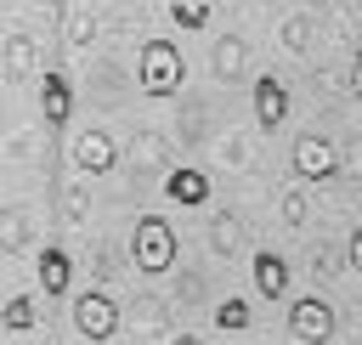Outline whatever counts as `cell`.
Here are the masks:
<instances>
[{
  "instance_id": "obj_11",
  "label": "cell",
  "mask_w": 362,
  "mask_h": 345,
  "mask_svg": "<svg viewBox=\"0 0 362 345\" xmlns=\"http://www.w3.org/2000/svg\"><path fill=\"white\" fill-rule=\"evenodd\" d=\"M164 198L181 204V209H204V204H209V175L192 170V164H175V170L164 175Z\"/></svg>"
},
{
  "instance_id": "obj_21",
  "label": "cell",
  "mask_w": 362,
  "mask_h": 345,
  "mask_svg": "<svg viewBox=\"0 0 362 345\" xmlns=\"http://www.w3.org/2000/svg\"><path fill=\"white\" fill-rule=\"evenodd\" d=\"M351 96H356V102H362V51H356V57H351Z\"/></svg>"
},
{
  "instance_id": "obj_4",
  "label": "cell",
  "mask_w": 362,
  "mask_h": 345,
  "mask_svg": "<svg viewBox=\"0 0 362 345\" xmlns=\"http://www.w3.org/2000/svg\"><path fill=\"white\" fill-rule=\"evenodd\" d=\"M334 328H339L334 300H322L317 288H311V294H300V300H288V334H294L300 345H328V339H334Z\"/></svg>"
},
{
  "instance_id": "obj_14",
  "label": "cell",
  "mask_w": 362,
  "mask_h": 345,
  "mask_svg": "<svg viewBox=\"0 0 362 345\" xmlns=\"http://www.w3.org/2000/svg\"><path fill=\"white\" fill-rule=\"evenodd\" d=\"M0 328H6V334H34V328H40V300H34V294H11V300L0 305Z\"/></svg>"
},
{
  "instance_id": "obj_16",
  "label": "cell",
  "mask_w": 362,
  "mask_h": 345,
  "mask_svg": "<svg viewBox=\"0 0 362 345\" xmlns=\"http://www.w3.org/2000/svg\"><path fill=\"white\" fill-rule=\"evenodd\" d=\"M170 23L187 28V34L209 28V0H170Z\"/></svg>"
},
{
  "instance_id": "obj_12",
  "label": "cell",
  "mask_w": 362,
  "mask_h": 345,
  "mask_svg": "<svg viewBox=\"0 0 362 345\" xmlns=\"http://www.w3.org/2000/svg\"><path fill=\"white\" fill-rule=\"evenodd\" d=\"M255 294L260 300H283L288 294V255H277V249H255Z\"/></svg>"
},
{
  "instance_id": "obj_5",
  "label": "cell",
  "mask_w": 362,
  "mask_h": 345,
  "mask_svg": "<svg viewBox=\"0 0 362 345\" xmlns=\"http://www.w3.org/2000/svg\"><path fill=\"white\" fill-rule=\"evenodd\" d=\"M74 328H79V339H90V345H107V339L119 334V300L102 294V288H85V294L74 300Z\"/></svg>"
},
{
  "instance_id": "obj_20",
  "label": "cell",
  "mask_w": 362,
  "mask_h": 345,
  "mask_svg": "<svg viewBox=\"0 0 362 345\" xmlns=\"http://www.w3.org/2000/svg\"><path fill=\"white\" fill-rule=\"evenodd\" d=\"M345 266H351V271H362V226H356V232H351V243H345Z\"/></svg>"
},
{
  "instance_id": "obj_7",
  "label": "cell",
  "mask_w": 362,
  "mask_h": 345,
  "mask_svg": "<svg viewBox=\"0 0 362 345\" xmlns=\"http://www.w3.org/2000/svg\"><path fill=\"white\" fill-rule=\"evenodd\" d=\"M0 74H6L11 85H23L28 74H45L40 45H34V34H28V28H11V34H6V45H0Z\"/></svg>"
},
{
  "instance_id": "obj_19",
  "label": "cell",
  "mask_w": 362,
  "mask_h": 345,
  "mask_svg": "<svg viewBox=\"0 0 362 345\" xmlns=\"http://www.w3.org/2000/svg\"><path fill=\"white\" fill-rule=\"evenodd\" d=\"M305 40H311V34H305V23H300V17H288V23H283V45H288V51H305Z\"/></svg>"
},
{
  "instance_id": "obj_13",
  "label": "cell",
  "mask_w": 362,
  "mask_h": 345,
  "mask_svg": "<svg viewBox=\"0 0 362 345\" xmlns=\"http://www.w3.org/2000/svg\"><path fill=\"white\" fill-rule=\"evenodd\" d=\"M209 68H215V79H243L249 74V40L243 34H221L215 40V51H209Z\"/></svg>"
},
{
  "instance_id": "obj_1",
  "label": "cell",
  "mask_w": 362,
  "mask_h": 345,
  "mask_svg": "<svg viewBox=\"0 0 362 345\" xmlns=\"http://www.w3.org/2000/svg\"><path fill=\"white\" fill-rule=\"evenodd\" d=\"M181 79H187V57H181V45H175L170 34L141 40V57H136V90L153 96V102H164V96L181 90Z\"/></svg>"
},
{
  "instance_id": "obj_22",
  "label": "cell",
  "mask_w": 362,
  "mask_h": 345,
  "mask_svg": "<svg viewBox=\"0 0 362 345\" xmlns=\"http://www.w3.org/2000/svg\"><path fill=\"white\" fill-rule=\"evenodd\" d=\"M170 345H204V339H198V334H181V339H170Z\"/></svg>"
},
{
  "instance_id": "obj_18",
  "label": "cell",
  "mask_w": 362,
  "mask_h": 345,
  "mask_svg": "<svg viewBox=\"0 0 362 345\" xmlns=\"http://www.w3.org/2000/svg\"><path fill=\"white\" fill-rule=\"evenodd\" d=\"M277 209H283V226H305V192H300V187H288V192L277 198Z\"/></svg>"
},
{
  "instance_id": "obj_2",
  "label": "cell",
  "mask_w": 362,
  "mask_h": 345,
  "mask_svg": "<svg viewBox=\"0 0 362 345\" xmlns=\"http://www.w3.org/2000/svg\"><path fill=\"white\" fill-rule=\"evenodd\" d=\"M175 255H181V243H175V226L153 209V215H141L136 221V238H130V260H136V271H147V277H164L170 266H175Z\"/></svg>"
},
{
  "instance_id": "obj_3",
  "label": "cell",
  "mask_w": 362,
  "mask_h": 345,
  "mask_svg": "<svg viewBox=\"0 0 362 345\" xmlns=\"http://www.w3.org/2000/svg\"><path fill=\"white\" fill-rule=\"evenodd\" d=\"M288 164H294V181H317V187H328L334 175H339V147L328 141V136H317V130H305V136H294V147H288Z\"/></svg>"
},
{
  "instance_id": "obj_9",
  "label": "cell",
  "mask_w": 362,
  "mask_h": 345,
  "mask_svg": "<svg viewBox=\"0 0 362 345\" xmlns=\"http://www.w3.org/2000/svg\"><path fill=\"white\" fill-rule=\"evenodd\" d=\"M40 113H45L51 130H62V124L74 119V85H68L62 68H45V74H40Z\"/></svg>"
},
{
  "instance_id": "obj_15",
  "label": "cell",
  "mask_w": 362,
  "mask_h": 345,
  "mask_svg": "<svg viewBox=\"0 0 362 345\" xmlns=\"http://www.w3.org/2000/svg\"><path fill=\"white\" fill-rule=\"evenodd\" d=\"M249 322H255V311H249V300H238V294H226V300L215 305V328H221V334H243Z\"/></svg>"
},
{
  "instance_id": "obj_8",
  "label": "cell",
  "mask_w": 362,
  "mask_h": 345,
  "mask_svg": "<svg viewBox=\"0 0 362 345\" xmlns=\"http://www.w3.org/2000/svg\"><path fill=\"white\" fill-rule=\"evenodd\" d=\"M34 277H40V294H45V300H62V294L74 288V255H68L62 243H45V249L34 255Z\"/></svg>"
},
{
  "instance_id": "obj_23",
  "label": "cell",
  "mask_w": 362,
  "mask_h": 345,
  "mask_svg": "<svg viewBox=\"0 0 362 345\" xmlns=\"http://www.w3.org/2000/svg\"><path fill=\"white\" fill-rule=\"evenodd\" d=\"M305 6H328V0H305Z\"/></svg>"
},
{
  "instance_id": "obj_17",
  "label": "cell",
  "mask_w": 362,
  "mask_h": 345,
  "mask_svg": "<svg viewBox=\"0 0 362 345\" xmlns=\"http://www.w3.org/2000/svg\"><path fill=\"white\" fill-rule=\"evenodd\" d=\"M90 40H96V17H85V11H74V17H68V45H74V51H85Z\"/></svg>"
},
{
  "instance_id": "obj_6",
  "label": "cell",
  "mask_w": 362,
  "mask_h": 345,
  "mask_svg": "<svg viewBox=\"0 0 362 345\" xmlns=\"http://www.w3.org/2000/svg\"><path fill=\"white\" fill-rule=\"evenodd\" d=\"M68 158H74L79 175H107V170H119V147H113L107 130H85V136H74Z\"/></svg>"
},
{
  "instance_id": "obj_10",
  "label": "cell",
  "mask_w": 362,
  "mask_h": 345,
  "mask_svg": "<svg viewBox=\"0 0 362 345\" xmlns=\"http://www.w3.org/2000/svg\"><path fill=\"white\" fill-rule=\"evenodd\" d=\"M283 119H288V85L277 74H255V124L272 136Z\"/></svg>"
}]
</instances>
